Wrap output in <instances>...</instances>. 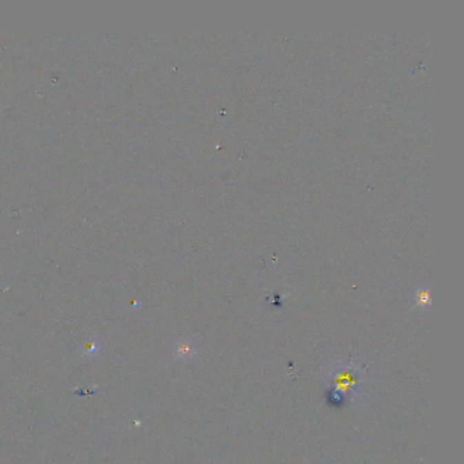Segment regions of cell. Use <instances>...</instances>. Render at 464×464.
<instances>
[{"label": "cell", "mask_w": 464, "mask_h": 464, "mask_svg": "<svg viewBox=\"0 0 464 464\" xmlns=\"http://www.w3.org/2000/svg\"><path fill=\"white\" fill-rule=\"evenodd\" d=\"M325 385L342 394L346 399L357 401L367 395L369 380L366 370L354 360L332 362L324 372Z\"/></svg>", "instance_id": "1"}, {"label": "cell", "mask_w": 464, "mask_h": 464, "mask_svg": "<svg viewBox=\"0 0 464 464\" xmlns=\"http://www.w3.org/2000/svg\"><path fill=\"white\" fill-rule=\"evenodd\" d=\"M173 357L180 361H191L198 356L196 343L190 338H180L173 343Z\"/></svg>", "instance_id": "2"}, {"label": "cell", "mask_w": 464, "mask_h": 464, "mask_svg": "<svg viewBox=\"0 0 464 464\" xmlns=\"http://www.w3.org/2000/svg\"><path fill=\"white\" fill-rule=\"evenodd\" d=\"M81 353H82L83 357L89 359V360L101 356V353H103V347H101V342H100V339H99L97 336H94V335L86 338L85 343L82 345Z\"/></svg>", "instance_id": "3"}, {"label": "cell", "mask_w": 464, "mask_h": 464, "mask_svg": "<svg viewBox=\"0 0 464 464\" xmlns=\"http://www.w3.org/2000/svg\"><path fill=\"white\" fill-rule=\"evenodd\" d=\"M414 304L416 308L423 310L429 307V292L426 289H419L414 294Z\"/></svg>", "instance_id": "4"}, {"label": "cell", "mask_w": 464, "mask_h": 464, "mask_svg": "<svg viewBox=\"0 0 464 464\" xmlns=\"http://www.w3.org/2000/svg\"><path fill=\"white\" fill-rule=\"evenodd\" d=\"M327 396H328L327 398L328 403L331 406H334V407H341L346 402V398L342 394H339L336 391H332V390H330V392L327 394Z\"/></svg>", "instance_id": "5"}]
</instances>
